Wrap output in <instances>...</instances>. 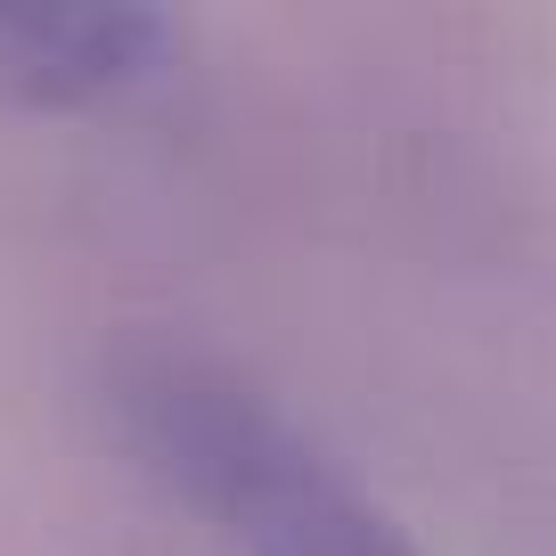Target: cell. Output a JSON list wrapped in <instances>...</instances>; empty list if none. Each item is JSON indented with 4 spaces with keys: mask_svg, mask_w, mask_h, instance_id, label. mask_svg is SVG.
<instances>
[{
    "mask_svg": "<svg viewBox=\"0 0 556 556\" xmlns=\"http://www.w3.org/2000/svg\"><path fill=\"white\" fill-rule=\"evenodd\" d=\"M123 434L229 556H426L303 426L205 361L123 368Z\"/></svg>",
    "mask_w": 556,
    "mask_h": 556,
    "instance_id": "obj_1",
    "label": "cell"
},
{
    "mask_svg": "<svg viewBox=\"0 0 556 556\" xmlns=\"http://www.w3.org/2000/svg\"><path fill=\"white\" fill-rule=\"evenodd\" d=\"M173 58L156 9H0V106L74 115L131 99Z\"/></svg>",
    "mask_w": 556,
    "mask_h": 556,
    "instance_id": "obj_2",
    "label": "cell"
}]
</instances>
